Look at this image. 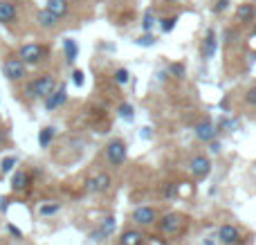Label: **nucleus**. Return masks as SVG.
Masks as SVG:
<instances>
[{
	"label": "nucleus",
	"instance_id": "nucleus-1",
	"mask_svg": "<svg viewBox=\"0 0 256 245\" xmlns=\"http://www.w3.org/2000/svg\"><path fill=\"white\" fill-rule=\"evenodd\" d=\"M56 88H58V84H56V79H54L52 74H40L38 79L30 81V84L25 86V94L30 99H43L45 102V99H48Z\"/></svg>",
	"mask_w": 256,
	"mask_h": 245
},
{
	"label": "nucleus",
	"instance_id": "nucleus-2",
	"mask_svg": "<svg viewBox=\"0 0 256 245\" xmlns=\"http://www.w3.org/2000/svg\"><path fill=\"white\" fill-rule=\"evenodd\" d=\"M186 225H189V218L182 216V214H178V212L164 214L162 218L158 220L160 234H164V236H180V234L186 230Z\"/></svg>",
	"mask_w": 256,
	"mask_h": 245
},
{
	"label": "nucleus",
	"instance_id": "nucleus-3",
	"mask_svg": "<svg viewBox=\"0 0 256 245\" xmlns=\"http://www.w3.org/2000/svg\"><path fill=\"white\" fill-rule=\"evenodd\" d=\"M18 58H20L25 66H38L48 58V48L40 43H27L18 50Z\"/></svg>",
	"mask_w": 256,
	"mask_h": 245
},
{
	"label": "nucleus",
	"instance_id": "nucleus-4",
	"mask_svg": "<svg viewBox=\"0 0 256 245\" xmlns=\"http://www.w3.org/2000/svg\"><path fill=\"white\" fill-rule=\"evenodd\" d=\"M2 74L9 81H22L27 76V66L18 56H9L2 61Z\"/></svg>",
	"mask_w": 256,
	"mask_h": 245
},
{
	"label": "nucleus",
	"instance_id": "nucleus-5",
	"mask_svg": "<svg viewBox=\"0 0 256 245\" xmlns=\"http://www.w3.org/2000/svg\"><path fill=\"white\" fill-rule=\"evenodd\" d=\"M128 158V151H126V144L122 140H110L106 146V160L110 166H122Z\"/></svg>",
	"mask_w": 256,
	"mask_h": 245
},
{
	"label": "nucleus",
	"instance_id": "nucleus-6",
	"mask_svg": "<svg viewBox=\"0 0 256 245\" xmlns=\"http://www.w3.org/2000/svg\"><path fill=\"white\" fill-rule=\"evenodd\" d=\"M189 171H191V176L198 180L207 178V176L212 174V160H209L207 156H194L189 162Z\"/></svg>",
	"mask_w": 256,
	"mask_h": 245
},
{
	"label": "nucleus",
	"instance_id": "nucleus-7",
	"mask_svg": "<svg viewBox=\"0 0 256 245\" xmlns=\"http://www.w3.org/2000/svg\"><path fill=\"white\" fill-rule=\"evenodd\" d=\"M32 184H34V178H32L30 171H25V169H16V171L12 174V192H16V194H25V192H30Z\"/></svg>",
	"mask_w": 256,
	"mask_h": 245
},
{
	"label": "nucleus",
	"instance_id": "nucleus-8",
	"mask_svg": "<svg viewBox=\"0 0 256 245\" xmlns=\"http://www.w3.org/2000/svg\"><path fill=\"white\" fill-rule=\"evenodd\" d=\"M110 184H112L110 176L108 174H97V176H92V178L86 180V192L88 194H104V192L110 189Z\"/></svg>",
	"mask_w": 256,
	"mask_h": 245
},
{
	"label": "nucleus",
	"instance_id": "nucleus-9",
	"mask_svg": "<svg viewBox=\"0 0 256 245\" xmlns=\"http://www.w3.org/2000/svg\"><path fill=\"white\" fill-rule=\"evenodd\" d=\"M132 223L142 225V228L158 223V212H155L153 207H137V210L132 212Z\"/></svg>",
	"mask_w": 256,
	"mask_h": 245
},
{
	"label": "nucleus",
	"instance_id": "nucleus-10",
	"mask_svg": "<svg viewBox=\"0 0 256 245\" xmlns=\"http://www.w3.org/2000/svg\"><path fill=\"white\" fill-rule=\"evenodd\" d=\"M218 241H220L222 245H236L240 241L238 228H236V225H230V223L220 225V228H218Z\"/></svg>",
	"mask_w": 256,
	"mask_h": 245
},
{
	"label": "nucleus",
	"instance_id": "nucleus-11",
	"mask_svg": "<svg viewBox=\"0 0 256 245\" xmlns=\"http://www.w3.org/2000/svg\"><path fill=\"white\" fill-rule=\"evenodd\" d=\"M66 102H68V88L66 86H58V88L45 99V110H56V108H61Z\"/></svg>",
	"mask_w": 256,
	"mask_h": 245
},
{
	"label": "nucleus",
	"instance_id": "nucleus-12",
	"mask_svg": "<svg viewBox=\"0 0 256 245\" xmlns=\"http://www.w3.org/2000/svg\"><path fill=\"white\" fill-rule=\"evenodd\" d=\"M196 135H198V140L200 142H209L212 144L214 140H216V135H218V130L214 128V124L209 120H204V122H198L196 124Z\"/></svg>",
	"mask_w": 256,
	"mask_h": 245
},
{
	"label": "nucleus",
	"instance_id": "nucleus-13",
	"mask_svg": "<svg viewBox=\"0 0 256 245\" xmlns=\"http://www.w3.org/2000/svg\"><path fill=\"white\" fill-rule=\"evenodd\" d=\"M18 16V7L12 0H0V22L2 25H12Z\"/></svg>",
	"mask_w": 256,
	"mask_h": 245
},
{
	"label": "nucleus",
	"instance_id": "nucleus-14",
	"mask_svg": "<svg viewBox=\"0 0 256 245\" xmlns=\"http://www.w3.org/2000/svg\"><path fill=\"white\" fill-rule=\"evenodd\" d=\"M115 216H108V218L102 220V225H99V230H94L92 232V241H104V238H108L112 232H115Z\"/></svg>",
	"mask_w": 256,
	"mask_h": 245
},
{
	"label": "nucleus",
	"instance_id": "nucleus-15",
	"mask_svg": "<svg viewBox=\"0 0 256 245\" xmlns=\"http://www.w3.org/2000/svg\"><path fill=\"white\" fill-rule=\"evenodd\" d=\"M216 48H218L216 32L209 30L207 36H204V40H202V48H200V54H202V58H212L214 54H216Z\"/></svg>",
	"mask_w": 256,
	"mask_h": 245
},
{
	"label": "nucleus",
	"instance_id": "nucleus-16",
	"mask_svg": "<svg viewBox=\"0 0 256 245\" xmlns=\"http://www.w3.org/2000/svg\"><path fill=\"white\" fill-rule=\"evenodd\" d=\"M45 9H48L50 14H54V16L61 20V18L68 16V12H70V4H68V0H48Z\"/></svg>",
	"mask_w": 256,
	"mask_h": 245
},
{
	"label": "nucleus",
	"instance_id": "nucleus-17",
	"mask_svg": "<svg viewBox=\"0 0 256 245\" xmlns=\"http://www.w3.org/2000/svg\"><path fill=\"white\" fill-rule=\"evenodd\" d=\"M120 245H144V234L140 230H126L120 238Z\"/></svg>",
	"mask_w": 256,
	"mask_h": 245
},
{
	"label": "nucleus",
	"instance_id": "nucleus-18",
	"mask_svg": "<svg viewBox=\"0 0 256 245\" xmlns=\"http://www.w3.org/2000/svg\"><path fill=\"white\" fill-rule=\"evenodd\" d=\"M254 16H256V7L254 4H250V2L240 4V7L236 9V18H238L240 22H252Z\"/></svg>",
	"mask_w": 256,
	"mask_h": 245
},
{
	"label": "nucleus",
	"instance_id": "nucleus-19",
	"mask_svg": "<svg viewBox=\"0 0 256 245\" xmlns=\"http://www.w3.org/2000/svg\"><path fill=\"white\" fill-rule=\"evenodd\" d=\"M63 52H66V61L74 63L76 56H79V45H76L74 38H66L63 40Z\"/></svg>",
	"mask_w": 256,
	"mask_h": 245
},
{
	"label": "nucleus",
	"instance_id": "nucleus-20",
	"mask_svg": "<svg viewBox=\"0 0 256 245\" xmlns=\"http://www.w3.org/2000/svg\"><path fill=\"white\" fill-rule=\"evenodd\" d=\"M38 25L43 27V30H54V27L58 25V18L54 16V14H50L48 9H40L38 12Z\"/></svg>",
	"mask_w": 256,
	"mask_h": 245
},
{
	"label": "nucleus",
	"instance_id": "nucleus-21",
	"mask_svg": "<svg viewBox=\"0 0 256 245\" xmlns=\"http://www.w3.org/2000/svg\"><path fill=\"white\" fill-rule=\"evenodd\" d=\"M58 212H61V202H54V200L40 202V207H38V214L43 216V218H50V216L58 214Z\"/></svg>",
	"mask_w": 256,
	"mask_h": 245
},
{
	"label": "nucleus",
	"instance_id": "nucleus-22",
	"mask_svg": "<svg viewBox=\"0 0 256 245\" xmlns=\"http://www.w3.org/2000/svg\"><path fill=\"white\" fill-rule=\"evenodd\" d=\"M54 135H56V128H54V126H45V128H40V133H38V144H40V148H48L50 144H52Z\"/></svg>",
	"mask_w": 256,
	"mask_h": 245
},
{
	"label": "nucleus",
	"instance_id": "nucleus-23",
	"mask_svg": "<svg viewBox=\"0 0 256 245\" xmlns=\"http://www.w3.org/2000/svg\"><path fill=\"white\" fill-rule=\"evenodd\" d=\"M16 164H18V158L7 156V158H2V162H0V171H2V174H12V171L16 169Z\"/></svg>",
	"mask_w": 256,
	"mask_h": 245
},
{
	"label": "nucleus",
	"instance_id": "nucleus-24",
	"mask_svg": "<svg viewBox=\"0 0 256 245\" xmlns=\"http://www.w3.org/2000/svg\"><path fill=\"white\" fill-rule=\"evenodd\" d=\"M168 74L176 76V79H184L186 70H184V66H182V63H171V66H168Z\"/></svg>",
	"mask_w": 256,
	"mask_h": 245
},
{
	"label": "nucleus",
	"instance_id": "nucleus-25",
	"mask_svg": "<svg viewBox=\"0 0 256 245\" xmlns=\"http://www.w3.org/2000/svg\"><path fill=\"white\" fill-rule=\"evenodd\" d=\"M117 112H120L122 120H132V106L130 104H120V108H117Z\"/></svg>",
	"mask_w": 256,
	"mask_h": 245
},
{
	"label": "nucleus",
	"instance_id": "nucleus-26",
	"mask_svg": "<svg viewBox=\"0 0 256 245\" xmlns=\"http://www.w3.org/2000/svg\"><path fill=\"white\" fill-rule=\"evenodd\" d=\"M128 70L126 68H120V70H115V76H112V79H115V84H120V86H124V84H128Z\"/></svg>",
	"mask_w": 256,
	"mask_h": 245
},
{
	"label": "nucleus",
	"instance_id": "nucleus-27",
	"mask_svg": "<svg viewBox=\"0 0 256 245\" xmlns=\"http://www.w3.org/2000/svg\"><path fill=\"white\" fill-rule=\"evenodd\" d=\"M176 194H178V184L166 182V184L162 187V196H164V198H176Z\"/></svg>",
	"mask_w": 256,
	"mask_h": 245
},
{
	"label": "nucleus",
	"instance_id": "nucleus-28",
	"mask_svg": "<svg viewBox=\"0 0 256 245\" xmlns=\"http://www.w3.org/2000/svg\"><path fill=\"white\" fill-rule=\"evenodd\" d=\"M160 22H162V32H166V34H168V32H171L173 27H176V22H178V16H171V18H162V20H160Z\"/></svg>",
	"mask_w": 256,
	"mask_h": 245
},
{
	"label": "nucleus",
	"instance_id": "nucleus-29",
	"mask_svg": "<svg viewBox=\"0 0 256 245\" xmlns=\"http://www.w3.org/2000/svg\"><path fill=\"white\" fill-rule=\"evenodd\" d=\"M153 22H155L153 14H150V12H146V14H144V20H142V30H144L146 34H148V32H150V27H153Z\"/></svg>",
	"mask_w": 256,
	"mask_h": 245
},
{
	"label": "nucleus",
	"instance_id": "nucleus-30",
	"mask_svg": "<svg viewBox=\"0 0 256 245\" xmlns=\"http://www.w3.org/2000/svg\"><path fill=\"white\" fill-rule=\"evenodd\" d=\"M135 43L142 45V48H148V45H155V36L153 34H144V36H140Z\"/></svg>",
	"mask_w": 256,
	"mask_h": 245
},
{
	"label": "nucleus",
	"instance_id": "nucleus-31",
	"mask_svg": "<svg viewBox=\"0 0 256 245\" xmlns=\"http://www.w3.org/2000/svg\"><path fill=\"white\" fill-rule=\"evenodd\" d=\"M245 104H250V106H256V86H252V88L245 92Z\"/></svg>",
	"mask_w": 256,
	"mask_h": 245
},
{
	"label": "nucleus",
	"instance_id": "nucleus-32",
	"mask_svg": "<svg viewBox=\"0 0 256 245\" xmlns=\"http://www.w3.org/2000/svg\"><path fill=\"white\" fill-rule=\"evenodd\" d=\"M72 84H74L76 88H81V86H84V72H81V70L72 72Z\"/></svg>",
	"mask_w": 256,
	"mask_h": 245
},
{
	"label": "nucleus",
	"instance_id": "nucleus-33",
	"mask_svg": "<svg viewBox=\"0 0 256 245\" xmlns=\"http://www.w3.org/2000/svg\"><path fill=\"white\" fill-rule=\"evenodd\" d=\"M7 232H9V234H12V236H14V238H22V230H18V228H16V225H12V223H9V225H7Z\"/></svg>",
	"mask_w": 256,
	"mask_h": 245
},
{
	"label": "nucleus",
	"instance_id": "nucleus-34",
	"mask_svg": "<svg viewBox=\"0 0 256 245\" xmlns=\"http://www.w3.org/2000/svg\"><path fill=\"white\" fill-rule=\"evenodd\" d=\"M227 4H230V0H216V4H214V12H216V14L225 12Z\"/></svg>",
	"mask_w": 256,
	"mask_h": 245
},
{
	"label": "nucleus",
	"instance_id": "nucleus-35",
	"mask_svg": "<svg viewBox=\"0 0 256 245\" xmlns=\"http://www.w3.org/2000/svg\"><path fill=\"white\" fill-rule=\"evenodd\" d=\"M7 207H9V198L2 196V198H0V214H4V212H7Z\"/></svg>",
	"mask_w": 256,
	"mask_h": 245
},
{
	"label": "nucleus",
	"instance_id": "nucleus-36",
	"mask_svg": "<svg viewBox=\"0 0 256 245\" xmlns=\"http://www.w3.org/2000/svg\"><path fill=\"white\" fill-rule=\"evenodd\" d=\"M209 151H212V153H218V151H220V144H218V142H212V148H209Z\"/></svg>",
	"mask_w": 256,
	"mask_h": 245
},
{
	"label": "nucleus",
	"instance_id": "nucleus-37",
	"mask_svg": "<svg viewBox=\"0 0 256 245\" xmlns=\"http://www.w3.org/2000/svg\"><path fill=\"white\" fill-rule=\"evenodd\" d=\"M68 2H70V0H68Z\"/></svg>",
	"mask_w": 256,
	"mask_h": 245
}]
</instances>
